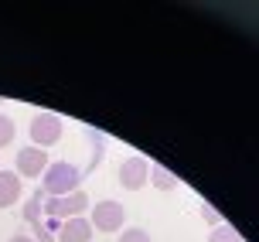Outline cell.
I'll use <instances>...</instances> for the list:
<instances>
[{"label": "cell", "instance_id": "cell-1", "mask_svg": "<svg viewBox=\"0 0 259 242\" xmlns=\"http://www.w3.org/2000/svg\"><path fill=\"white\" fill-rule=\"evenodd\" d=\"M78 184H82V171L75 164H68V160H52L48 171L41 174V191L48 198L72 194V191H78Z\"/></svg>", "mask_w": 259, "mask_h": 242}, {"label": "cell", "instance_id": "cell-2", "mask_svg": "<svg viewBox=\"0 0 259 242\" xmlns=\"http://www.w3.org/2000/svg\"><path fill=\"white\" fill-rule=\"evenodd\" d=\"M85 212H89V194L82 188L72 194H62V198H45V218H55V222H68Z\"/></svg>", "mask_w": 259, "mask_h": 242}, {"label": "cell", "instance_id": "cell-3", "mask_svg": "<svg viewBox=\"0 0 259 242\" xmlns=\"http://www.w3.org/2000/svg\"><path fill=\"white\" fill-rule=\"evenodd\" d=\"M123 222H126V208L113 198H106V201H96L92 205V215H89V225L92 232H123Z\"/></svg>", "mask_w": 259, "mask_h": 242}, {"label": "cell", "instance_id": "cell-4", "mask_svg": "<svg viewBox=\"0 0 259 242\" xmlns=\"http://www.w3.org/2000/svg\"><path fill=\"white\" fill-rule=\"evenodd\" d=\"M62 140V119L55 113H34L31 116V147H52Z\"/></svg>", "mask_w": 259, "mask_h": 242}, {"label": "cell", "instance_id": "cell-5", "mask_svg": "<svg viewBox=\"0 0 259 242\" xmlns=\"http://www.w3.org/2000/svg\"><path fill=\"white\" fill-rule=\"evenodd\" d=\"M150 160L147 157H140V153H133V157H126L123 164H119V171H116V178H119V184L126 188V191H140L143 184L150 181Z\"/></svg>", "mask_w": 259, "mask_h": 242}, {"label": "cell", "instance_id": "cell-6", "mask_svg": "<svg viewBox=\"0 0 259 242\" xmlns=\"http://www.w3.org/2000/svg\"><path fill=\"white\" fill-rule=\"evenodd\" d=\"M52 164V157L41 150V147H24V150H17V178H41L45 171Z\"/></svg>", "mask_w": 259, "mask_h": 242}, {"label": "cell", "instance_id": "cell-7", "mask_svg": "<svg viewBox=\"0 0 259 242\" xmlns=\"http://www.w3.org/2000/svg\"><path fill=\"white\" fill-rule=\"evenodd\" d=\"M55 242H92L89 218H85V215H75V218H68V222H62V225H58Z\"/></svg>", "mask_w": 259, "mask_h": 242}, {"label": "cell", "instance_id": "cell-8", "mask_svg": "<svg viewBox=\"0 0 259 242\" xmlns=\"http://www.w3.org/2000/svg\"><path fill=\"white\" fill-rule=\"evenodd\" d=\"M21 201V178L17 171H0V208H11Z\"/></svg>", "mask_w": 259, "mask_h": 242}, {"label": "cell", "instance_id": "cell-9", "mask_svg": "<svg viewBox=\"0 0 259 242\" xmlns=\"http://www.w3.org/2000/svg\"><path fill=\"white\" fill-rule=\"evenodd\" d=\"M45 198H48V194L38 188V191H34V198H27V201H24V222H27V225L45 222Z\"/></svg>", "mask_w": 259, "mask_h": 242}, {"label": "cell", "instance_id": "cell-10", "mask_svg": "<svg viewBox=\"0 0 259 242\" xmlns=\"http://www.w3.org/2000/svg\"><path fill=\"white\" fill-rule=\"evenodd\" d=\"M150 181H154L157 191H174L178 188V178L170 171H164V167H150Z\"/></svg>", "mask_w": 259, "mask_h": 242}, {"label": "cell", "instance_id": "cell-11", "mask_svg": "<svg viewBox=\"0 0 259 242\" xmlns=\"http://www.w3.org/2000/svg\"><path fill=\"white\" fill-rule=\"evenodd\" d=\"M208 242H242V235H239L232 225H225V222H222V225H215V229H211Z\"/></svg>", "mask_w": 259, "mask_h": 242}, {"label": "cell", "instance_id": "cell-12", "mask_svg": "<svg viewBox=\"0 0 259 242\" xmlns=\"http://www.w3.org/2000/svg\"><path fill=\"white\" fill-rule=\"evenodd\" d=\"M14 137H17V127H14V119H11L7 113H0V147L14 143Z\"/></svg>", "mask_w": 259, "mask_h": 242}, {"label": "cell", "instance_id": "cell-13", "mask_svg": "<svg viewBox=\"0 0 259 242\" xmlns=\"http://www.w3.org/2000/svg\"><path fill=\"white\" fill-rule=\"evenodd\" d=\"M119 242H150V232L147 229H123L119 232Z\"/></svg>", "mask_w": 259, "mask_h": 242}, {"label": "cell", "instance_id": "cell-14", "mask_svg": "<svg viewBox=\"0 0 259 242\" xmlns=\"http://www.w3.org/2000/svg\"><path fill=\"white\" fill-rule=\"evenodd\" d=\"M201 218H205L211 229H215V225H222V215H219V208H215L211 201H201Z\"/></svg>", "mask_w": 259, "mask_h": 242}, {"label": "cell", "instance_id": "cell-15", "mask_svg": "<svg viewBox=\"0 0 259 242\" xmlns=\"http://www.w3.org/2000/svg\"><path fill=\"white\" fill-rule=\"evenodd\" d=\"M11 242H34V235H24V232H17V235H11Z\"/></svg>", "mask_w": 259, "mask_h": 242}]
</instances>
